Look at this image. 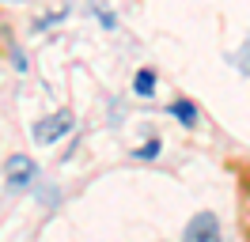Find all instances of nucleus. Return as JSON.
I'll use <instances>...</instances> for the list:
<instances>
[{"label": "nucleus", "mask_w": 250, "mask_h": 242, "mask_svg": "<svg viewBox=\"0 0 250 242\" xmlns=\"http://www.w3.org/2000/svg\"><path fill=\"white\" fill-rule=\"evenodd\" d=\"M68 129H72V114H68V110H57V114H49V121L34 125V140H38V144H57Z\"/></svg>", "instance_id": "f257e3e1"}, {"label": "nucleus", "mask_w": 250, "mask_h": 242, "mask_svg": "<svg viewBox=\"0 0 250 242\" xmlns=\"http://www.w3.org/2000/svg\"><path fill=\"white\" fill-rule=\"evenodd\" d=\"M4 178L12 182V185H27L31 178H38V166H34V159H27V155H12V159L4 163Z\"/></svg>", "instance_id": "f03ea898"}, {"label": "nucleus", "mask_w": 250, "mask_h": 242, "mask_svg": "<svg viewBox=\"0 0 250 242\" xmlns=\"http://www.w3.org/2000/svg\"><path fill=\"white\" fill-rule=\"evenodd\" d=\"M171 114L182 121L186 129H193V125H197V106H193V102H182V99H174V102H171Z\"/></svg>", "instance_id": "7ed1b4c3"}, {"label": "nucleus", "mask_w": 250, "mask_h": 242, "mask_svg": "<svg viewBox=\"0 0 250 242\" xmlns=\"http://www.w3.org/2000/svg\"><path fill=\"white\" fill-rule=\"evenodd\" d=\"M133 91H137V95H152V91H156V72H152V68H141L137 80H133Z\"/></svg>", "instance_id": "20e7f679"}, {"label": "nucleus", "mask_w": 250, "mask_h": 242, "mask_svg": "<svg viewBox=\"0 0 250 242\" xmlns=\"http://www.w3.org/2000/svg\"><path fill=\"white\" fill-rule=\"evenodd\" d=\"M137 155H141V159H148V155H159V140H148V144H144Z\"/></svg>", "instance_id": "39448f33"}, {"label": "nucleus", "mask_w": 250, "mask_h": 242, "mask_svg": "<svg viewBox=\"0 0 250 242\" xmlns=\"http://www.w3.org/2000/svg\"><path fill=\"white\" fill-rule=\"evenodd\" d=\"M16 4H23V0H16Z\"/></svg>", "instance_id": "423d86ee"}]
</instances>
